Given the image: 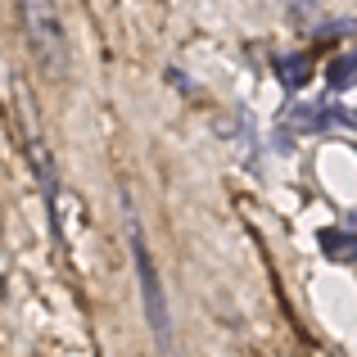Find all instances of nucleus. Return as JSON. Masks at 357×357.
<instances>
[{"mask_svg":"<svg viewBox=\"0 0 357 357\" xmlns=\"http://www.w3.org/2000/svg\"><path fill=\"white\" fill-rule=\"evenodd\" d=\"M23 32L32 41V54L50 77L68 73V45H63V27L54 14V0H23Z\"/></svg>","mask_w":357,"mask_h":357,"instance_id":"1","label":"nucleus"},{"mask_svg":"<svg viewBox=\"0 0 357 357\" xmlns=\"http://www.w3.org/2000/svg\"><path fill=\"white\" fill-rule=\"evenodd\" d=\"M317 244L331 262H357V227H326Z\"/></svg>","mask_w":357,"mask_h":357,"instance_id":"4","label":"nucleus"},{"mask_svg":"<svg viewBox=\"0 0 357 357\" xmlns=\"http://www.w3.org/2000/svg\"><path fill=\"white\" fill-rule=\"evenodd\" d=\"M131 258H136V280H140V298H145V312H149V326H154L158 340H167V307H163V285L154 276V258L145 249V236L140 227H131Z\"/></svg>","mask_w":357,"mask_h":357,"instance_id":"2","label":"nucleus"},{"mask_svg":"<svg viewBox=\"0 0 357 357\" xmlns=\"http://www.w3.org/2000/svg\"><path fill=\"white\" fill-rule=\"evenodd\" d=\"M289 127H294V131L353 127L357 131V114H353V109H335V105H307V109H289Z\"/></svg>","mask_w":357,"mask_h":357,"instance_id":"3","label":"nucleus"},{"mask_svg":"<svg viewBox=\"0 0 357 357\" xmlns=\"http://www.w3.org/2000/svg\"><path fill=\"white\" fill-rule=\"evenodd\" d=\"M331 91H344V86H357V50L353 54H344V59H335L331 63Z\"/></svg>","mask_w":357,"mask_h":357,"instance_id":"5","label":"nucleus"},{"mask_svg":"<svg viewBox=\"0 0 357 357\" xmlns=\"http://www.w3.org/2000/svg\"><path fill=\"white\" fill-rule=\"evenodd\" d=\"M280 73H285V86L298 91L303 77H307V59H303V54H285V59H280Z\"/></svg>","mask_w":357,"mask_h":357,"instance_id":"6","label":"nucleus"}]
</instances>
